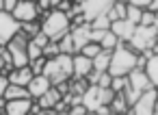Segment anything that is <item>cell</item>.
<instances>
[{"mask_svg": "<svg viewBox=\"0 0 158 115\" xmlns=\"http://www.w3.org/2000/svg\"><path fill=\"white\" fill-rule=\"evenodd\" d=\"M41 31L50 37V39H54V41H59L65 33H69V28H72V20L67 18V13H63L61 9H50V11H41Z\"/></svg>", "mask_w": 158, "mask_h": 115, "instance_id": "6da1fadb", "label": "cell"}, {"mask_svg": "<svg viewBox=\"0 0 158 115\" xmlns=\"http://www.w3.org/2000/svg\"><path fill=\"white\" fill-rule=\"evenodd\" d=\"M136 54L126 41H121L113 52H110V65H108V74L110 76H128L134 67H136Z\"/></svg>", "mask_w": 158, "mask_h": 115, "instance_id": "7a4b0ae2", "label": "cell"}, {"mask_svg": "<svg viewBox=\"0 0 158 115\" xmlns=\"http://www.w3.org/2000/svg\"><path fill=\"white\" fill-rule=\"evenodd\" d=\"M156 87H149L145 91H141L139 100L130 106V113L134 115H152L154 113V106H156Z\"/></svg>", "mask_w": 158, "mask_h": 115, "instance_id": "3957f363", "label": "cell"}, {"mask_svg": "<svg viewBox=\"0 0 158 115\" xmlns=\"http://www.w3.org/2000/svg\"><path fill=\"white\" fill-rule=\"evenodd\" d=\"M11 15H13V18H15L20 24H24V22L39 20V15H41V9L37 7V2H31V0H20V2L13 7Z\"/></svg>", "mask_w": 158, "mask_h": 115, "instance_id": "277c9868", "label": "cell"}, {"mask_svg": "<svg viewBox=\"0 0 158 115\" xmlns=\"http://www.w3.org/2000/svg\"><path fill=\"white\" fill-rule=\"evenodd\" d=\"M18 31H20V22L9 11H0V46H7Z\"/></svg>", "mask_w": 158, "mask_h": 115, "instance_id": "5b68a950", "label": "cell"}, {"mask_svg": "<svg viewBox=\"0 0 158 115\" xmlns=\"http://www.w3.org/2000/svg\"><path fill=\"white\" fill-rule=\"evenodd\" d=\"M115 5V0H82L80 7H82V15L87 22H91L95 15L100 13H106L110 7Z\"/></svg>", "mask_w": 158, "mask_h": 115, "instance_id": "8992f818", "label": "cell"}, {"mask_svg": "<svg viewBox=\"0 0 158 115\" xmlns=\"http://www.w3.org/2000/svg\"><path fill=\"white\" fill-rule=\"evenodd\" d=\"M50 87H52V80H50L46 74H33L31 83L26 85V89H28V96H31L33 100H37V98H39L41 93H46Z\"/></svg>", "mask_w": 158, "mask_h": 115, "instance_id": "52a82bcc", "label": "cell"}, {"mask_svg": "<svg viewBox=\"0 0 158 115\" xmlns=\"http://www.w3.org/2000/svg\"><path fill=\"white\" fill-rule=\"evenodd\" d=\"M61 98H63V93H61V91H59V89L52 85V87H50L46 93H41V96H39L35 102H37L41 109H44V113H54V106L61 102Z\"/></svg>", "mask_w": 158, "mask_h": 115, "instance_id": "ba28073f", "label": "cell"}, {"mask_svg": "<svg viewBox=\"0 0 158 115\" xmlns=\"http://www.w3.org/2000/svg\"><path fill=\"white\" fill-rule=\"evenodd\" d=\"M33 106V98H15L5 102V115H28Z\"/></svg>", "mask_w": 158, "mask_h": 115, "instance_id": "9c48e42d", "label": "cell"}, {"mask_svg": "<svg viewBox=\"0 0 158 115\" xmlns=\"http://www.w3.org/2000/svg\"><path fill=\"white\" fill-rule=\"evenodd\" d=\"M110 31L121 39V41H130L132 39V35H134V31H136V24H132L130 20H115V22H110Z\"/></svg>", "mask_w": 158, "mask_h": 115, "instance_id": "30bf717a", "label": "cell"}, {"mask_svg": "<svg viewBox=\"0 0 158 115\" xmlns=\"http://www.w3.org/2000/svg\"><path fill=\"white\" fill-rule=\"evenodd\" d=\"M74 78H87V74L93 70V59H89V57H85L82 52H76L74 57Z\"/></svg>", "mask_w": 158, "mask_h": 115, "instance_id": "8fae6325", "label": "cell"}, {"mask_svg": "<svg viewBox=\"0 0 158 115\" xmlns=\"http://www.w3.org/2000/svg\"><path fill=\"white\" fill-rule=\"evenodd\" d=\"M128 83H130V87H134V89H139V91H145V89L154 87L152 80H149V76H147L145 70H141V67H134V70L128 74Z\"/></svg>", "mask_w": 158, "mask_h": 115, "instance_id": "7c38bea8", "label": "cell"}, {"mask_svg": "<svg viewBox=\"0 0 158 115\" xmlns=\"http://www.w3.org/2000/svg\"><path fill=\"white\" fill-rule=\"evenodd\" d=\"M7 76H9V83L26 87V85L31 83V78H33V70H31V65H24V67H13V70H9V72H7Z\"/></svg>", "mask_w": 158, "mask_h": 115, "instance_id": "4fadbf2b", "label": "cell"}, {"mask_svg": "<svg viewBox=\"0 0 158 115\" xmlns=\"http://www.w3.org/2000/svg\"><path fill=\"white\" fill-rule=\"evenodd\" d=\"M98 91H100V87H98V85H89V87L82 91V104L87 106V111H89V113H93V111L100 106Z\"/></svg>", "mask_w": 158, "mask_h": 115, "instance_id": "5bb4252c", "label": "cell"}, {"mask_svg": "<svg viewBox=\"0 0 158 115\" xmlns=\"http://www.w3.org/2000/svg\"><path fill=\"white\" fill-rule=\"evenodd\" d=\"M110 111L113 113H130V104H128L123 91H115V98L110 102Z\"/></svg>", "mask_w": 158, "mask_h": 115, "instance_id": "9a60e30c", "label": "cell"}, {"mask_svg": "<svg viewBox=\"0 0 158 115\" xmlns=\"http://www.w3.org/2000/svg\"><path fill=\"white\" fill-rule=\"evenodd\" d=\"M145 74L149 76L152 85L158 87V54H152V57L147 59V63H145Z\"/></svg>", "mask_w": 158, "mask_h": 115, "instance_id": "2e32d148", "label": "cell"}, {"mask_svg": "<svg viewBox=\"0 0 158 115\" xmlns=\"http://www.w3.org/2000/svg\"><path fill=\"white\" fill-rule=\"evenodd\" d=\"M110 65V50H102L98 57H93V70L95 72H108Z\"/></svg>", "mask_w": 158, "mask_h": 115, "instance_id": "e0dca14e", "label": "cell"}, {"mask_svg": "<svg viewBox=\"0 0 158 115\" xmlns=\"http://www.w3.org/2000/svg\"><path fill=\"white\" fill-rule=\"evenodd\" d=\"M126 9H128V2L115 0V5L106 11V15L110 18V22H115V20H123V18H126Z\"/></svg>", "mask_w": 158, "mask_h": 115, "instance_id": "ac0fdd59", "label": "cell"}, {"mask_svg": "<svg viewBox=\"0 0 158 115\" xmlns=\"http://www.w3.org/2000/svg\"><path fill=\"white\" fill-rule=\"evenodd\" d=\"M15 98H28V89L22 85H13L9 83L7 91H5V100H15Z\"/></svg>", "mask_w": 158, "mask_h": 115, "instance_id": "d6986e66", "label": "cell"}, {"mask_svg": "<svg viewBox=\"0 0 158 115\" xmlns=\"http://www.w3.org/2000/svg\"><path fill=\"white\" fill-rule=\"evenodd\" d=\"M119 44H121V39H119V37H117V35H115V33H113L110 28H108V31L104 33L102 41H100V46H102L104 50H110V52H113V50H115V48H117Z\"/></svg>", "mask_w": 158, "mask_h": 115, "instance_id": "ffe728a7", "label": "cell"}, {"mask_svg": "<svg viewBox=\"0 0 158 115\" xmlns=\"http://www.w3.org/2000/svg\"><path fill=\"white\" fill-rule=\"evenodd\" d=\"M20 31L28 37V39H33L39 31H41V22L39 20H33V22H24V24H20Z\"/></svg>", "mask_w": 158, "mask_h": 115, "instance_id": "44dd1931", "label": "cell"}, {"mask_svg": "<svg viewBox=\"0 0 158 115\" xmlns=\"http://www.w3.org/2000/svg\"><path fill=\"white\" fill-rule=\"evenodd\" d=\"M59 48H61V52H65V54H76V46H74V39H72L69 33H65V35L59 39Z\"/></svg>", "mask_w": 158, "mask_h": 115, "instance_id": "7402d4cb", "label": "cell"}, {"mask_svg": "<svg viewBox=\"0 0 158 115\" xmlns=\"http://www.w3.org/2000/svg\"><path fill=\"white\" fill-rule=\"evenodd\" d=\"M91 28H100V31H108L110 28V18L106 15V13H100V15H95L91 22Z\"/></svg>", "mask_w": 158, "mask_h": 115, "instance_id": "603a6c76", "label": "cell"}, {"mask_svg": "<svg viewBox=\"0 0 158 115\" xmlns=\"http://www.w3.org/2000/svg\"><path fill=\"white\" fill-rule=\"evenodd\" d=\"M102 50H104V48H102V46H100L98 41H87V44H85V46L80 48V52H82L85 57H89V59L98 57V54H100Z\"/></svg>", "mask_w": 158, "mask_h": 115, "instance_id": "cb8c5ba5", "label": "cell"}, {"mask_svg": "<svg viewBox=\"0 0 158 115\" xmlns=\"http://www.w3.org/2000/svg\"><path fill=\"white\" fill-rule=\"evenodd\" d=\"M141 15H143V9H141V7H136V5H130V2H128L126 20H130L132 24H139V22H141Z\"/></svg>", "mask_w": 158, "mask_h": 115, "instance_id": "d4e9b609", "label": "cell"}, {"mask_svg": "<svg viewBox=\"0 0 158 115\" xmlns=\"http://www.w3.org/2000/svg\"><path fill=\"white\" fill-rule=\"evenodd\" d=\"M44 57L46 59H54V57H59L61 54V48H59V41H54V39H50L46 46H44Z\"/></svg>", "mask_w": 158, "mask_h": 115, "instance_id": "484cf974", "label": "cell"}, {"mask_svg": "<svg viewBox=\"0 0 158 115\" xmlns=\"http://www.w3.org/2000/svg\"><path fill=\"white\" fill-rule=\"evenodd\" d=\"M26 54H28V63L33 61V59H37V57H41L44 52H41V46H37L33 39H28V44H26Z\"/></svg>", "mask_w": 158, "mask_h": 115, "instance_id": "4316f807", "label": "cell"}, {"mask_svg": "<svg viewBox=\"0 0 158 115\" xmlns=\"http://www.w3.org/2000/svg\"><path fill=\"white\" fill-rule=\"evenodd\" d=\"M126 85H128V76H113V80H110V89L113 91H123Z\"/></svg>", "mask_w": 158, "mask_h": 115, "instance_id": "83f0119b", "label": "cell"}, {"mask_svg": "<svg viewBox=\"0 0 158 115\" xmlns=\"http://www.w3.org/2000/svg\"><path fill=\"white\" fill-rule=\"evenodd\" d=\"M31 70H33V74H44V65H46V57L41 54V57H37V59H33L31 63Z\"/></svg>", "mask_w": 158, "mask_h": 115, "instance_id": "f1b7e54d", "label": "cell"}, {"mask_svg": "<svg viewBox=\"0 0 158 115\" xmlns=\"http://www.w3.org/2000/svg\"><path fill=\"white\" fill-rule=\"evenodd\" d=\"M154 18H156V13L154 11H149V9H143V15H141V26H154Z\"/></svg>", "mask_w": 158, "mask_h": 115, "instance_id": "f546056e", "label": "cell"}, {"mask_svg": "<svg viewBox=\"0 0 158 115\" xmlns=\"http://www.w3.org/2000/svg\"><path fill=\"white\" fill-rule=\"evenodd\" d=\"M67 113H72V115H87L89 111H87V106H85L82 102H76V104H72V106L67 109Z\"/></svg>", "mask_w": 158, "mask_h": 115, "instance_id": "4dcf8cb0", "label": "cell"}, {"mask_svg": "<svg viewBox=\"0 0 158 115\" xmlns=\"http://www.w3.org/2000/svg\"><path fill=\"white\" fill-rule=\"evenodd\" d=\"M110 80H113V76L108 74V72H100V76H98V87H110Z\"/></svg>", "mask_w": 158, "mask_h": 115, "instance_id": "1f68e13d", "label": "cell"}, {"mask_svg": "<svg viewBox=\"0 0 158 115\" xmlns=\"http://www.w3.org/2000/svg\"><path fill=\"white\" fill-rule=\"evenodd\" d=\"M7 87H9V76L5 72H0V96H5Z\"/></svg>", "mask_w": 158, "mask_h": 115, "instance_id": "d6a6232c", "label": "cell"}, {"mask_svg": "<svg viewBox=\"0 0 158 115\" xmlns=\"http://www.w3.org/2000/svg\"><path fill=\"white\" fill-rule=\"evenodd\" d=\"M93 113H95V115H110L113 111H110V104H100Z\"/></svg>", "mask_w": 158, "mask_h": 115, "instance_id": "836d02e7", "label": "cell"}, {"mask_svg": "<svg viewBox=\"0 0 158 115\" xmlns=\"http://www.w3.org/2000/svg\"><path fill=\"white\" fill-rule=\"evenodd\" d=\"M128 2H130V5H136V7H141V9H147L152 0H128Z\"/></svg>", "mask_w": 158, "mask_h": 115, "instance_id": "e575fe53", "label": "cell"}, {"mask_svg": "<svg viewBox=\"0 0 158 115\" xmlns=\"http://www.w3.org/2000/svg\"><path fill=\"white\" fill-rule=\"evenodd\" d=\"M18 2H20V0H5V11H9V13H11V11H13V7H15Z\"/></svg>", "mask_w": 158, "mask_h": 115, "instance_id": "d590c367", "label": "cell"}, {"mask_svg": "<svg viewBox=\"0 0 158 115\" xmlns=\"http://www.w3.org/2000/svg\"><path fill=\"white\" fill-rule=\"evenodd\" d=\"M147 9L156 13V11H158V0H152V2H149V7H147Z\"/></svg>", "mask_w": 158, "mask_h": 115, "instance_id": "8d00e7d4", "label": "cell"}, {"mask_svg": "<svg viewBox=\"0 0 158 115\" xmlns=\"http://www.w3.org/2000/svg\"><path fill=\"white\" fill-rule=\"evenodd\" d=\"M5 102H7L5 96H0V113H5Z\"/></svg>", "mask_w": 158, "mask_h": 115, "instance_id": "74e56055", "label": "cell"}, {"mask_svg": "<svg viewBox=\"0 0 158 115\" xmlns=\"http://www.w3.org/2000/svg\"><path fill=\"white\" fill-rule=\"evenodd\" d=\"M152 52H154V54H158V39L152 44Z\"/></svg>", "mask_w": 158, "mask_h": 115, "instance_id": "f35d334b", "label": "cell"}, {"mask_svg": "<svg viewBox=\"0 0 158 115\" xmlns=\"http://www.w3.org/2000/svg\"><path fill=\"white\" fill-rule=\"evenodd\" d=\"M59 5H61V0H50V7H52V9H56Z\"/></svg>", "mask_w": 158, "mask_h": 115, "instance_id": "ab89813d", "label": "cell"}, {"mask_svg": "<svg viewBox=\"0 0 158 115\" xmlns=\"http://www.w3.org/2000/svg\"><path fill=\"white\" fill-rule=\"evenodd\" d=\"M154 26L158 28V11H156V18H154Z\"/></svg>", "mask_w": 158, "mask_h": 115, "instance_id": "60d3db41", "label": "cell"}, {"mask_svg": "<svg viewBox=\"0 0 158 115\" xmlns=\"http://www.w3.org/2000/svg\"><path fill=\"white\" fill-rule=\"evenodd\" d=\"M0 11H5V0H0Z\"/></svg>", "mask_w": 158, "mask_h": 115, "instance_id": "b9f144b4", "label": "cell"}, {"mask_svg": "<svg viewBox=\"0 0 158 115\" xmlns=\"http://www.w3.org/2000/svg\"><path fill=\"white\" fill-rule=\"evenodd\" d=\"M154 113L158 115V98H156V106H154Z\"/></svg>", "mask_w": 158, "mask_h": 115, "instance_id": "7bdbcfd3", "label": "cell"}, {"mask_svg": "<svg viewBox=\"0 0 158 115\" xmlns=\"http://www.w3.org/2000/svg\"><path fill=\"white\" fill-rule=\"evenodd\" d=\"M156 96H158V87H156Z\"/></svg>", "mask_w": 158, "mask_h": 115, "instance_id": "ee69618b", "label": "cell"}, {"mask_svg": "<svg viewBox=\"0 0 158 115\" xmlns=\"http://www.w3.org/2000/svg\"><path fill=\"white\" fill-rule=\"evenodd\" d=\"M31 2H37V0H31Z\"/></svg>", "mask_w": 158, "mask_h": 115, "instance_id": "f6af8a7d", "label": "cell"}]
</instances>
